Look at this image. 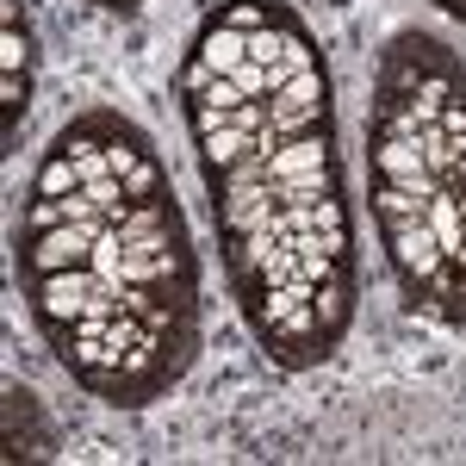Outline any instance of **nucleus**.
Wrapping results in <instances>:
<instances>
[{
  "mask_svg": "<svg viewBox=\"0 0 466 466\" xmlns=\"http://www.w3.org/2000/svg\"><path fill=\"white\" fill-rule=\"evenodd\" d=\"M25 287H32V311H37V323H44V336H50V349H56L75 323H81L87 299L106 287V280H100L94 268H69V274H37Z\"/></svg>",
  "mask_w": 466,
  "mask_h": 466,
  "instance_id": "f257e3e1",
  "label": "nucleus"
},
{
  "mask_svg": "<svg viewBox=\"0 0 466 466\" xmlns=\"http://www.w3.org/2000/svg\"><path fill=\"white\" fill-rule=\"evenodd\" d=\"M112 224V218H106ZM106 224H63V230H37V237H19V274L37 280V274H69V268H94V237Z\"/></svg>",
  "mask_w": 466,
  "mask_h": 466,
  "instance_id": "f03ea898",
  "label": "nucleus"
},
{
  "mask_svg": "<svg viewBox=\"0 0 466 466\" xmlns=\"http://www.w3.org/2000/svg\"><path fill=\"white\" fill-rule=\"evenodd\" d=\"M386 249H392L404 305H410V299H417V292H423L435 274L448 268V255H441V243H435V230L423 224V218H410V224H386Z\"/></svg>",
  "mask_w": 466,
  "mask_h": 466,
  "instance_id": "7ed1b4c3",
  "label": "nucleus"
},
{
  "mask_svg": "<svg viewBox=\"0 0 466 466\" xmlns=\"http://www.w3.org/2000/svg\"><path fill=\"white\" fill-rule=\"evenodd\" d=\"M373 175L392 180V187H417V193H435V187H441V180L430 175L417 137H373Z\"/></svg>",
  "mask_w": 466,
  "mask_h": 466,
  "instance_id": "20e7f679",
  "label": "nucleus"
},
{
  "mask_svg": "<svg viewBox=\"0 0 466 466\" xmlns=\"http://www.w3.org/2000/svg\"><path fill=\"white\" fill-rule=\"evenodd\" d=\"M50 454V430L37 417V398L25 386L6 392V461H44Z\"/></svg>",
  "mask_w": 466,
  "mask_h": 466,
  "instance_id": "39448f33",
  "label": "nucleus"
},
{
  "mask_svg": "<svg viewBox=\"0 0 466 466\" xmlns=\"http://www.w3.org/2000/svg\"><path fill=\"white\" fill-rule=\"evenodd\" d=\"M193 56H206L218 75H237L249 63V32H237V25H224L218 13H206V25L193 37Z\"/></svg>",
  "mask_w": 466,
  "mask_h": 466,
  "instance_id": "423d86ee",
  "label": "nucleus"
},
{
  "mask_svg": "<svg viewBox=\"0 0 466 466\" xmlns=\"http://www.w3.org/2000/svg\"><path fill=\"white\" fill-rule=\"evenodd\" d=\"M175 218H180L175 193H156V199H131L125 218H112V230H118V243H125V249H137V243L156 237V230H168Z\"/></svg>",
  "mask_w": 466,
  "mask_h": 466,
  "instance_id": "0eeeda50",
  "label": "nucleus"
},
{
  "mask_svg": "<svg viewBox=\"0 0 466 466\" xmlns=\"http://www.w3.org/2000/svg\"><path fill=\"white\" fill-rule=\"evenodd\" d=\"M243 156H255V137H249V131H237V125H218V131L199 137V168H206V180L224 175V168H237Z\"/></svg>",
  "mask_w": 466,
  "mask_h": 466,
  "instance_id": "6e6552de",
  "label": "nucleus"
},
{
  "mask_svg": "<svg viewBox=\"0 0 466 466\" xmlns=\"http://www.w3.org/2000/svg\"><path fill=\"white\" fill-rule=\"evenodd\" d=\"M75 187H81V162H75L69 149L50 144V156H44V168H37V180H32V193H44V199H63V193H75Z\"/></svg>",
  "mask_w": 466,
  "mask_h": 466,
  "instance_id": "1a4fd4ad",
  "label": "nucleus"
},
{
  "mask_svg": "<svg viewBox=\"0 0 466 466\" xmlns=\"http://www.w3.org/2000/svg\"><path fill=\"white\" fill-rule=\"evenodd\" d=\"M423 206H430V193H417V187H392V180H380V193H373L380 224H410V218H423Z\"/></svg>",
  "mask_w": 466,
  "mask_h": 466,
  "instance_id": "9d476101",
  "label": "nucleus"
},
{
  "mask_svg": "<svg viewBox=\"0 0 466 466\" xmlns=\"http://www.w3.org/2000/svg\"><path fill=\"white\" fill-rule=\"evenodd\" d=\"M224 25H237V32H261V25H280L287 19V6L280 0H224V6H212Z\"/></svg>",
  "mask_w": 466,
  "mask_h": 466,
  "instance_id": "9b49d317",
  "label": "nucleus"
},
{
  "mask_svg": "<svg viewBox=\"0 0 466 466\" xmlns=\"http://www.w3.org/2000/svg\"><path fill=\"white\" fill-rule=\"evenodd\" d=\"M25 106H32V75L25 69H0V131H6V144H13Z\"/></svg>",
  "mask_w": 466,
  "mask_h": 466,
  "instance_id": "f8f14e48",
  "label": "nucleus"
},
{
  "mask_svg": "<svg viewBox=\"0 0 466 466\" xmlns=\"http://www.w3.org/2000/svg\"><path fill=\"white\" fill-rule=\"evenodd\" d=\"M218 81H224V75H218L206 56H187V63H180V75H175V94H180V100H206Z\"/></svg>",
  "mask_w": 466,
  "mask_h": 466,
  "instance_id": "ddd939ff",
  "label": "nucleus"
},
{
  "mask_svg": "<svg viewBox=\"0 0 466 466\" xmlns=\"http://www.w3.org/2000/svg\"><path fill=\"white\" fill-rule=\"evenodd\" d=\"M125 180V199H156V193H168V175H162V156H144L131 175H118Z\"/></svg>",
  "mask_w": 466,
  "mask_h": 466,
  "instance_id": "4468645a",
  "label": "nucleus"
},
{
  "mask_svg": "<svg viewBox=\"0 0 466 466\" xmlns=\"http://www.w3.org/2000/svg\"><path fill=\"white\" fill-rule=\"evenodd\" d=\"M32 63V37H25V25H6L0 32V69H25Z\"/></svg>",
  "mask_w": 466,
  "mask_h": 466,
  "instance_id": "2eb2a0df",
  "label": "nucleus"
},
{
  "mask_svg": "<svg viewBox=\"0 0 466 466\" xmlns=\"http://www.w3.org/2000/svg\"><path fill=\"white\" fill-rule=\"evenodd\" d=\"M230 125H237V131H268V100H237V106H230Z\"/></svg>",
  "mask_w": 466,
  "mask_h": 466,
  "instance_id": "dca6fc26",
  "label": "nucleus"
},
{
  "mask_svg": "<svg viewBox=\"0 0 466 466\" xmlns=\"http://www.w3.org/2000/svg\"><path fill=\"white\" fill-rule=\"evenodd\" d=\"M230 81L243 87V100H268V69H261V63H243V69L230 75Z\"/></svg>",
  "mask_w": 466,
  "mask_h": 466,
  "instance_id": "f3484780",
  "label": "nucleus"
},
{
  "mask_svg": "<svg viewBox=\"0 0 466 466\" xmlns=\"http://www.w3.org/2000/svg\"><path fill=\"white\" fill-rule=\"evenodd\" d=\"M6 25H25V0H0V32Z\"/></svg>",
  "mask_w": 466,
  "mask_h": 466,
  "instance_id": "a211bd4d",
  "label": "nucleus"
},
{
  "mask_svg": "<svg viewBox=\"0 0 466 466\" xmlns=\"http://www.w3.org/2000/svg\"><path fill=\"white\" fill-rule=\"evenodd\" d=\"M100 6H118V13H131V6H137V0H100Z\"/></svg>",
  "mask_w": 466,
  "mask_h": 466,
  "instance_id": "6ab92c4d",
  "label": "nucleus"
}]
</instances>
